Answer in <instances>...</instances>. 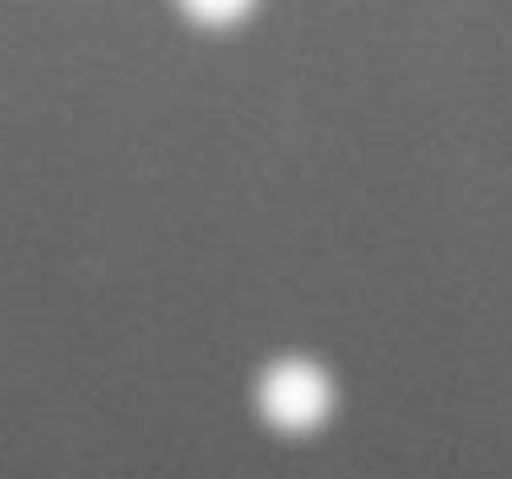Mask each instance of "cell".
Segmentation results:
<instances>
[{
  "label": "cell",
  "instance_id": "cell-1",
  "mask_svg": "<svg viewBox=\"0 0 512 479\" xmlns=\"http://www.w3.org/2000/svg\"><path fill=\"white\" fill-rule=\"evenodd\" d=\"M261 406L277 427H289V431L313 427L330 410V382L309 362H281L261 386Z\"/></svg>",
  "mask_w": 512,
  "mask_h": 479
},
{
  "label": "cell",
  "instance_id": "cell-2",
  "mask_svg": "<svg viewBox=\"0 0 512 479\" xmlns=\"http://www.w3.org/2000/svg\"><path fill=\"white\" fill-rule=\"evenodd\" d=\"M187 13H196L200 21H212V25H224V21H236L252 0H183Z\"/></svg>",
  "mask_w": 512,
  "mask_h": 479
}]
</instances>
